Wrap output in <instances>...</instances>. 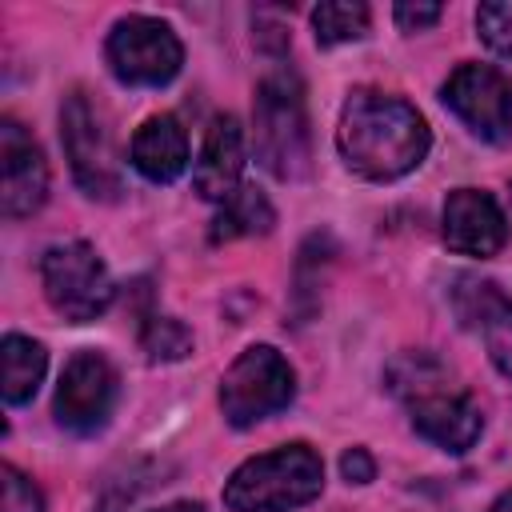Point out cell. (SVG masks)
I'll use <instances>...</instances> for the list:
<instances>
[{"instance_id": "obj_24", "label": "cell", "mask_w": 512, "mask_h": 512, "mask_svg": "<svg viewBox=\"0 0 512 512\" xmlns=\"http://www.w3.org/2000/svg\"><path fill=\"white\" fill-rule=\"evenodd\" d=\"M156 512H204V508L192 504V500H176V504H164V508H156Z\"/></svg>"}, {"instance_id": "obj_9", "label": "cell", "mask_w": 512, "mask_h": 512, "mask_svg": "<svg viewBox=\"0 0 512 512\" xmlns=\"http://www.w3.org/2000/svg\"><path fill=\"white\" fill-rule=\"evenodd\" d=\"M440 100L480 140H488V144L512 140V80L504 72H496L492 64H460L444 80Z\"/></svg>"}, {"instance_id": "obj_21", "label": "cell", "mask_w": 512, "mask_h": 512, "mask_svg": "<svg viewBox=\"0 0 512 512\" xmlns=\"http://www.w3.org/2000/svg\"><path fill=\"white\" fill-rule=\"evenodd\" d=\"M0 476H4V504H0V512H44L40 488L16 464H4Z\"/></svg>"}, {"instance_id": "obj_15", "label": "cell", "mask_w": 512, "mask_h": 512, "mask_svg": "<svg viewBox=\"0 0 512 512\" xmlns=\"http://www.w3.org/2000/svg\"><path fill=\"white\" fill-rule=\"evenodd\" d=\"M128 156H132V168H136L144 180L168 184V180H176V176L184 172V164H188V136H184V128H180L176 116L160 112V116H148V120L136 128Z\"/></svg>"}, {"instance_id": "obj_3", "label": "cell", "mask_w": 512, "mask_h": 512, "mask_svg": "<svg viewBox=\"0 0 512 512\" xmlns=\"http://www.w3.org/2000/svg\"><path fill=\"white\" fill-rule=\"evenodd\" d=\"M324 488V464L308 444H284L244 460L228 484L224 504L232 512H288L316 500Z\"/></svg>"}, {"instance_id": "obj_8", "label": "cell", "mask_w": 512, "mask_h": 512, "mask_svg": "<svg viewBox=\"0 0 512 512\" xmlns=\"http://www.w3.org/2000/svg\"><path fill=\"white\" fill-rule=\"evenodd\" d=\"M108 64L132 88H160L180 72L184 48L164 20L124 16L108 32Z\"/></svg>"}, {"instance_id": "obj_17", "label": "cell", "mask_w": 512, "mask_h": 512, "mask_svg": "<svg viewBox=\"0 0 512 512\" xmlns=\"http://www.w3.org/2000/svg\"><path fill=\"white\" fill-rule=\"evenodd\" d=\"M272 224H276V212H272L268 196H264L260 188H252V184H240V188L220 204V212H216L208 236H212V244L236 240V236H264Z\"/></svg>"}, {"instance_id": "obj_16", "label": "cell", "mask_w": 512, "mask_h": 512, "mask_svg": "<svg viewBox=\"0 0 512 512\" xmlns=\"http://www.w3.org/2000/svg\"><path fill=\"white\" fill-rule=\"evenodd\" d=\"M0 364H4V404H28L44 380V368H48V352L44 344H36L32 336H20V332H8L4 344H0Z\"/></svg>"}, {"instance_id": "obj_25", "label": "cell", "mask_w": 512, "mask_h": 512, "mask_svg": "<svg viewBox=\"0 0 512 512\" xmlns=\"http://www.w3.org/2000/svg\"><path fill=\"white\" fill-rule=\"evenodd\" d=\"M492 512H512V492H504V496L492 504Z\"/></svg>"}, {"instance_id": "obj_20", "label": "cell", "mask_w": 512, "mask_h": 512, "mask_svg": "<svg viewBox=\"0 0 512 512\" xmlns=\"http://www.w3.org/2000/svg\"><path fill=\"white\" fill-rule=\"evenodd\" d=\"M476 28H480L484 44L496 56L512 60V0H488V4H480L476 8Z\"/></svg>"}, {"instance_id": "obj_13", "label": "cell", "mask_w": 512, "mask_h": 512, "mask_svg": "<svg viewBox=\"0 0 512 512\" xmlns=\"http://www.w3.org/2000/svg\"><path fill=\"white\" fill-rule=\"evenodd\" d=\"M444 244L460 256H496L508 244V216L492 192L456 188L444 200Z\"/></svg>"}, {"instance_id": "obj_2", "label": "cell", "mask_w": 512, "mask_h": 512, "mask_svg": "<svg viewBox=\"0 0 512 512\" xmlns=\"http://www.w3.org/2000/svg\"><path fill=\"white\" fill-rule=\"evenodd\" d=\"M388 384L408 404L412 428L436 448L468 452L480 440V428H484L480 408L472 404L468 392L448 384L444 364H436L428 352H404L388 368Z\"/></svg>"}, {"instance_id": "obj_11", "label": "cell", "mask_w": 512, "mask_h": 512, "mask_svg": "<svg viewBox=\"0 0 512 512\" xmlns=\"http://www.w3.org/2000/svg\"><path fill=\"white\" fill-rule=\"evenodd\" d=\"M48 200V164L40 144L20 128V120L4 116L0 124V212L8 220L32 216Z\"/></svg>"}, {"instance_id": "obj_7", "label": "cell", "mask_w": 512, "mask_h": 512, "mask_svg": "<svg viewBox=\"0 0 512 512\" xmlns=\"http://www.w3.org/2000/svg\"><path fill=\"white\" fill-rule=\"evenodd\" d=\"M60 140H64L76 184L92 200H116L120 196V164H116L112 132H108L100 108L84 92L64 96V104H60Z\"/></svg>"}, {"instance_id": "obj_22", "label": "cell", "mask_w": 512, "mask_h": 512, "mask_svg": "<svg viewBox=\"0 0 512 512\" xmlns=\"http://www.w3.org/2000/svg\"><path fill=\"white\" fill-rule=\"evenodd\" d=\"M392 16H396V24L404 32H424V28H432L440 20V4H396Z\"/></svg>"}, {"instance_id": "obj_1", "label": "cell", "mask_w": 512, "mask_h": 512, "mask_svg": "<svg viewBox=\"0 0 512 512\" xmlns=\"http://www.w3.org/2000/svg\"><path fill=\"white\" fill-rule=\"evenodd\" d=\"M336 144L356 176L400 180L428 156L432 132L408 100L376 88H356L340 112Z\"/></svg>"}, {"instance_id": "obj_10", "label": "cell", "mask_w": 512, "mask_h": 512, "mask_svg": "<svg viewBox=\"0 0 512 512\" xmlns=\"http://www.w3.org/2000/svg\"><path fill=\"white\" fill-rule=\"evenodd\" d=\"M112 408H116V368L108 364V356L92 348L76 352L56 384V424L76 436H92L108 424Z\"/></svg>"}, {"instance_id": "obj_14", "label": "cell", "mask_w": 512, "mask_h": 512, "mask_svg": "<svg viewBox=\"0 0 512 512\" xmlns=\"http://www.w3.org/2000/svg\"><path fill=\"white\" fill-rule=\"evenodd\" d=\"M240 172H244V132L232 112H220L204 132V148H200L192 184L204 200L224 204L240 188Z\"/></svg>"}, {"instance_id": "obj_12", "label": "cell", "mask_w": 512, "mask_h": 512, "mask_svg": "<svg viewBox=\"0 0 512 512\" xmlns=\"http://www.w3.org/2000/svg\"><path fill=\"white\" fill-rule=\"evenodd\" d=\"M452 304L460 324L484 340L492 364L512 380V296L496 280L460 276L452 288Z\"/></svg>"}, {"instance_id": "obj_23", "label": "cell", "mask_w": 512, "mask_h": 512, "mask_svg": "<svg viewBox=\"0 0 512 512\" xmlns=\"http://www.w3.org/2000/svg\"><path fill=\"white\" fill-rule=\"evenodd\" d=\"M340 468H344V476H348V480H356V484H368V480L376 476V464H372V456H368L364 448H352V452H344Z\"/></svg>"}, {"instance_id": "obj_6", "label": "cell", "mask_w": 512, "mask_h": 512, "mask_svg": "<svg viewBox=\"0 0 512 512\" xmlns=\"http://www.w3.org/2000/svg\"><path fill=\"white\" fill-rule=\"evenodd\" d=\"M40 284H44L48 304L72 324H88L104 316L112 304V276L104 260L96 256V248L84 240H64V244L44 248Z\"/></svg>"}, {"instance_id": "obj_5", "label": "cell", "mask_w": 512, "mask_h": 512, "mask_svg": "<svg viewBox=\"0 0 512 512\" xmlns=\"http://www.w3.org/2000/svg\"><path fill=\"white\" fill-rule=\"evenodd\" d=\"M296 396V372L272 344L244 348L220 380V408L232 428H252Z\"/></svg>"}, {"instance_id": "obj_18", "label": "cell", "mask_w": 512, "mask_h": 512, "mask_svg": "<svg viewBox=\"0 0 512 512\" xmlns=\"http://www.w3.org/2000/svg\"><path fill=\"white\" fill-rule=\"evenodd\" d=\"M312 28H316V44H320V48L360 40V36L368 32V8H364V4H348V0L320 4V8L312 12Z\"/></svg>"}, {"instance_id": "obj_4", "label": "cell", "mask_w": 512, "mask_h": 512, "mask_svg": "<svg viewBox=\"0 0 512 512\" xmlns=\"http://www.w3.org/2000/svg\"><path fill=\"white\" fill-rule=\"evenodd\" d=\"M256 124V156L276 180H304L312 168V144H308V116L296 76L272 72L256 88L252 104Z\"/></svg>"}, {"instance_id": "obj_19", "label": "cell", "mask_w": 512, "mask_h": 512, "mask_svg": "<svg viewBox=\"0 0 512 512\" xmlns=\"http://www.w3.org/2000/svg\"><path fill=\"white\" fill-rule=\"evenodd\" d=\"M144 352L148 360H180L192 352V336L172 316H148L144 324Z\"/></svg>"}]
</instances>
